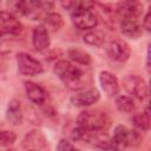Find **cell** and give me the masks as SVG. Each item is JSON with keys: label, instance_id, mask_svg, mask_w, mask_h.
<instances>
[{"label": "cell", "instance_id": "obj_1", "mask_svg": "<svg viewBox=\"0 0 151 151\" xmlns=\"http://www.w3.org/2000/svg\"><path fill=\"white\" fill-rule=\"evenodd\" d=\"M65 9H68L73 25L83 31H91L98 25V17L92 11L94 2L92 1H63L60 4Z\"/></svg>", "mask_w": 151, "mask_h": 151}, {"label": "cell", "instance_id": "obj_2", "mask_svg": "<svg viewBox=\"0 0 151 151\" xmlns=\"http://www.w3.org/2000/svg\"><path fill=\"white\" fill-rule=\"evenodd\" d=\"M54 73L64 83V85L70 90L79 91L86 86L85 71L80 66L68 60L57 61L54 65Z\"/></svg>", "mask_w": 151, "mask_h": 151}, {"label": "cell", "instance_id": "obj_3", "mask_svg": "<svg viewBox=\"0 0 151 151\" xmlns=\"http://www.w3.org/2000/svg\"><path fill=\"white\" fill-rule=\"evenodd\" d=\"M77 125L84 131V136L85 133H106L111 126V118L100 110H85L79 113Z\"/></svg>", "mask_w": 151, "mask_h": 151}, {"label": "cell", "instance_id": "obj_4", "mask_svg": "<svg viewBox=\"0 0 151 151\" xmlns=\"http://www.w3.org/2000/svg\"><path fill=\"white\" fill-rule=\"evenodd\" d=\"M143 140L142 134L133 129L117 125L113 136L110 137V151H125L129 147H137Z\"/></svg>", "mask_w": 151, "mask_h": 151}, {"label": "cell", "instance_id": "obj_5", "mask_svg": "<svg viewBox=\"0 0 151 151\" xmlns=\"http://www.w3.org/2000/svg\"><path fill=\"white\" fill-rule=\"evenodd\" d=\"M54 6L53 2L50 1H19L15 4V9L18 13L31 18L32 20L44 19V17L48 13Z\"/></svg>", "mask_w": 151, "mask_h": 151}, {"label": "cell", "instance_id": "obj_6", "mask_svg": "<svg viewBox=\"0 0 151 151\" xmlns=\"http://www.w3.org/2000/svg\"><path fill=\"white\" fill-rule=\"evenodd\" d=\"M17 64L19 73L27 77H34L44 72L42 64L26 52H19L17 54Z\"/></svg>", "mask_w": 151, "mask_h": 151}, {"label": "cell", "instance_id": "obj_7", "mask_svg": "<svg viewBox=\"0 0 151 151\" xmlns=\"http://www.w3.org/2000/svg\"><path fill=\"white\" fill-rule=\"evenodd\" d=\"M22 24L13 13L0 11V38L5 35H18L22 32Z\"/></svg>", "mask_w": 151, "mask_h": 151}, {"label": "cell", "instance_id": "obj_8", "mask_svg": "<svg viewBox=\"0 0 151 151\" xmlns=\"http://www.w3.org/2000/svg\"><path fill=\"white\" fill-rule=\"evenodd\" d=\"M106 54L113 61L125 63L129 60V58L131 55V50L126 41H124L122 39H114L107 44Z\"/></svg>", "mask_w": 151, "mask_h": 151}, {"label": "cell", "instance_id": "obj_9", "mask_svg": "<svg viewBox=\"0 0 151 151\" xmlns=\"http://www.w3.org/2000/svg\"><path fill=\"white\" fill-rule=\"evenodd\" d=\"M124 87L139 100H144L149 96V87L145 80L137 74H129L124 78Z\"/></svg>", "mask_w": 151, "mask_h": 151}, {"label": "cell", "instance_id": "obj_10", "mask_svg": "<svg viewBox=\"0 0 151 151\" xmlns=\"http://www.w3.org/2000/svg\"><path fill=\"white\" fill-rule=\"evenodd\" d=\"M47 146V139L40 130L29 131L22 139V147L26 151H42Z\"/></svg>", "mask_w": 151, "mask_h": 151}, {"label": "cell", "instance_id": "obj_11", "mask_svg": "<svg viewBox=\"0 0 151 151\" xmlns=\"http://www.w3.org/2000/svg\"><path fill=\"white\" fill-rule=\"evenodd\" d=\"M24 86H25L26 96L32 103H34L39 106H44L47 103L48 93L41 85L33 83V81H25Z\"/></svg>", "mask_w": 151, "mask_h": 151}, {"label": "cell", "instance_id": "obj_12", "mask_svg": "<svg viewBox=\"0 0 151 151\" xmlns=\"http://www.w3.org/2000/svg\"><path fill=\"white\" fill-rule=\"evenodd\" d=\"M100 99V94L96 88H87L72 96L71 103L77 107H87L96 104Z\"/></svg>", "mask_w": 151, "mask_h": 151}, {"label": "cell", "instance_id": "obj_13", "mask_svg": "<svg viewBox=\"0 0 151 151\" xmlns=\"http://www.w3.org/2000/svg\"><path fill=\"white\" fill-rule=\"evenodd\" d=\"M99 83L103 91L109 97H117L119 94V81L113 73L109 71H101L99 73Z\"/></svg>", "mask_w": 151, "mask_h": 151}, {"label": "cell", "instance_id": "obj_14", "mask_svg": "<svg viewBox=\"0 0 151 151\" xmlns=\"http://www.w3.org/2000/svg\"><path fill=\"white\" fill-rule=\"evenodd\" d=\"M32 44L33 47L41 52L45 51L50 47V35H48V31L46 29V27L44 25H38L33 28L32 31Z\"/></svg>", "mask_w": 151, "mask_h": 151}, {"label": "cell", "instance_id": "obj_15", "mask_svg": "<svg viewBox=\"0 0 151 151\" xmlns=\"http://www.w3.org/2000/svg\"><path fill=\"white\" fill-rule=\"evenodd\" d=\"M120 31L125 37L137 39L142 35V25L137 18H122Z\"/></svg>", "mask_w": 151, "mask_h": 151}, {"label": "cell", "instance_id": "obj_16", "mask_svg": "<svg viewBox=\"0 0 151 151\" xmlns=\"http://www.w3.org/2000/svg\"><path fill=\"white\" fill-rule=\"evenodd\" d=\"M122 18H138L143 12V5L137 1H122L117 4L116 9Z\"/></svg>", "mask_w": 151, "mask_h": 151}, {"label": "cell", "instance_id": "obj_17", "mask_svg": "<svg viewBox=\"0 0 151 151\" xmlns=\"http://www.w3.org/2000/svg\"><path fill=\"white\" fill-rule=\"evenodd\" d=\"M6 119L14 126L21 125L24 122V113L21 104L18 99H12L6 109Z\"/></svg>", "mask_w": 151, "mask_h": 151}, {"label": "cell", "instance_id": "obj_18", "mask_svg": "<svg viewBox=\"0 0 151 151\" xmlns=\"http://www.w3.org/2000/svg\"><path fill=\"white\" fill-rule=\"evenodd\" d=\"M67 55L71 59V63L80 66H88L92 61L90 53L81 48H70L67 51Z\"/></svg>", "mask_w": 151, "mask_h": 151}, {"label": "cell", "instance_id": "obj_19", "mask_svg": "<svg viewBox=\"0 0 151 151\" xmlns=\"http://www.w3.org/2000/svg\"><path fill=\"white\" fill-rule=\"evenodd\" d=\"M131 123L137 130L147 132L149 129H150V111H149V107H146L145 111H143L140 113L133 114L131 117Z\"/></svg>", "mask_w": 151, "mask_h": 151}, {"label": "cell", "instance_id": "obj_20", "mask_svg": "<svg viewBox=\"0 0 151 151\" xmlns=\"http://www.w3.org/2000/svg\"><path fill=\"white\" fill-rule=\"evenodd\" d=\"M44 26L46 27V29H51V31H58L64 26V19L59 13L55 12H48L45 17H44Z\"/></svg>", "mask_w": 151, "mask_h": 151}, {"label": "cell", "instance_id": "obj_21", "mask_svg": "<svg viewBox=\"0 0 151 151\" xmlns=\"http://www.w3.org/2000/svg\"><path fill=\"white\" fill-rule=\"evenodd\" d=\"M116 107L122 113H133L136 111L134 100L129 96H117L116 98Z\"/></svg>", "mask_w": 151, "mask_h": 151}, {"label": "cell", "instance_id": "obj_22", "mask_svg": "<svg viewBox=\"0 0 151 151\" xmlns=\"http://www.w3.org/2000/svg\"><path fill=\"white\" fill-rule=\"evenodd\" d=\"M84 41L87 45H91L94 47H100L105 41V34L101 31L91 29L84 35Z\"/></svg>", "mask_w": 151, "mask_h": 151}, {"label": "cell", "instance_id": "obj_23", "mask_svg": "<svg viewBox=\"0 0 151 151\" xmlns=\"http://www.w3.org/2000/svg\"><path fill=\"white\" fill-rule=\"evenodd\" d=\"M17 134L11 130H0V146L8 147L14 144Z\"/></svg>", "mask_w": 151, "mask_h": 151}, {"label": "cell", "instance_id": "obj_24", "mask_svg": "<svg viewBox=\"0 0 151 151\" xmlns=\"http://www.w3.org/2000/svg\"><path fill=\"white\" fill-rule=\"evenodd\" d=\"M57 150L58 151H80L76 145H73L68 139H60L58 145H57Z\"/></svg>", "mask_w": 151, "mask_h": 151}, {"label": "cell", "instance_id": "obj_25", "mask_svg": "<svg viewBox=\"0 0 151 151\" xmlns=\"http://www.w3.org/2000/svg\"><path fill=\"white\" fill-rule=\"evenodd\" d=\"M142 26L147 31L150 32L151 31V14H150V11H147L144 15V19H143V22H142Z\"/></svg>", "mask_w": 151, "mask_h": 151}, {"label": "cell", "instance_id": "obj_26", "mask_svg": "<svg viewBox=\"0 0 151 151\" xmlns=\"http://www.w3.org/2000/svg\"><path fill=\"white\" fill-rule=\"evenodd\" d=\"M146 68L147 71L150 70V48H147L146 51Z\"/></svg>", "mask_w": 151, "mask_h": 151}, {"label": "cell", "instance_id": "obj_27", "mask_svg": "<svg viewBox=\"0 0 151 151\" xmlns=\"http://www.w3.org/2000/svg\"><path fill=\"white\" fill-rule=\"evenodd\" d=\"M7 151H17V150H14V149H8Z\"/></svg>", "mask_w": 151, "mask_h": 151}]
</instances>
